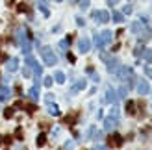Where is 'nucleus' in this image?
Segmentation results:
<instances>
[{
	"mask_svg": "<svg viewBox=\"0 0 152 150\" xmlns=\"http://www.w3.org/2000/svg\"><path fill=\"white\" fill-rule=\"evenodd\" d=\"M41 57H43V61H45L47 67H54L58 63V57H56V54L52 52L50 47H43L41 48Z\"/></svg>",
	"mask_w": 152,
	"mask_h": 150,
	"instance_id": "nucleus-1",
	"label": "nucleus"
},
{
	"mask_svg": "<svg viewBox=\"0 0 152 150\" xmlns=\"http://www.w3.org/2000/svg\"><path fill=\"white\" fill-rule=\"evenodd\" d=\"M100 57L106 61L108 71H110L111 74H117V72H119V69H121V63H119V59H117V57H110L108 54H100Z\"/></svg>",
	"mask_w": 152,
	"mask_h": 150,
	"instance_id": "nucleus-2",
	"label": "nucleus"
},
{
	"mask_svg": "<svg viewBox=\"0 0 152 150\" xmlns=\"http://www.w3.org/2000/svg\"><path fill=\"white\" fill-rule=\"evenodd\" d=\"M110 41H111V32H110V30H104V32L95 39V45H97V48H104Z\"/></svg>",
	"mask_w": 152,
	"mask_h": 150,
	"instance_id": "nucleus-3",
	"label": "nucleus"
},
{
	"mask_svg": "<svg viewBox=\"0 0 152 150\" xmlns=\"http://www.w3.org/2000/svg\"><path fill=\"white\" fill-rule=\"evenodd\" d=\"M117 124H119V111L117 109H111V115L104 120V128H106V130H113Z\"/></svg>",
	"mask_w": 152,
	"mask_h": 150,
	"instance_id": "nucleus-4",
	"label": "nucleus"
},
{
	"mask_svg": "<svg viewBox=\"0 0 152 150\" xmlns=\"http://www.w3.org/2000/svg\"><path fill=\"white\" fill-rule=\"evenodd\" d=\"M117 76L122 80V82H128V85H132V80H134V71L130 69V67H121Z\"/></svg>",
	"mask_w": 152,
	"mask_h": 150,
	"instance_id": "nucleus-5",
	"label": "nucleus"
},
{
	"mask_svg": "<svg viewBox=\"0 0 152 150\" xmlns=\"http://www.w3.org/2000/svg\"><path fill=\"white\" fill-rule=\"evenodd\" d=\"M17 37H19V45L22 47V52L28 56V52H30V48H32V45H30V41H28V37H26V33H24V30H20L19 33H17Z\"/></svg>",
	"mask_w": 152,
	"mask_h": 150,
	"instance_id": "nucleus-6",
	"label": "nucleus"
},
{
	"mask_svg": "<svg viewBox=\"0 0 152 150\" xmlns=\"http://www.w3.org/2000/svg\"><path fill=\"white\" fill-rule=\"evenodd\" d=\"M78 48H80V52H82V54H87V52H89V48H91V41H89L87 37H82V39L78 41Z\"/></svg>",
	"mask_w": 152,
	"mask_h": 150,
	"instance_id": "nucleus-7",
	"label": "nucleus"
},
{
	"mask_svg": "<svg viewBox=\"0 0 152 150\" xmlns=\"http://www.w3.org/2000/svg\"><path fill=\"white\" fill-rule=\"evenodd\" d=\"M93 17H95V20H98V22H108V20H110V13L108 11H95Z\"/></svg>",
	"mask_w": 152,
	"mask_h": 150,
	"instance_id": "nucleus-8",
	"label": "nucleus"
},
{
	"mask_svg": "<svg viewBox=\"0 0 152 150\" xmlns=\"http://www.w3.org/2000/svg\"><path fill=\"white\" fill-rule=\"evenodd\" d=\"M145 30H147V26H145V24H141V22H134V24H132V32H134L136 35H139V37L143 35V32H145Z\"/></svg>",
	"mask_w": 152,
	"mask_h": 150,
	"instance_id": "nucleus-9",
	"label": "nucleus"
},
{
	"mask_svg": "<svg viewBox=\"0 0 152 150\" xmlns=\"http://www.w3.org/2000/svg\"><path fill=\"white\" fill-rule=\"evenodd\" d=\"M11 96V91L8 85H0V100H8Z\"/></svg>",
	"mask_w": 152,
	"mask_h": 150,
	"instance_id": "nucleus-10",
	"label": "nucleus"
},
{
	"mask_svg": "<svg viewBox=\"0 0 152 150\" xmlns=\"http://www.w3.org/2000/svg\"><path fill=\"white\" fill-rule=\"evenodd\" d=\"M106 100H108V102H117V93H115L111 87L106 89Z\"/></svg>",
	"mask_w": 152,
	"mask_h": 150,
	"instance_id": "nucleus-11",
	"label": "nucleus"
},
{
	"mask_svg": "<svg viewBox=\"0 0 152 150\" xmlns=\"http://www.w3.org/2000/svg\"><path fill=\"white\" fill-rule=\"evenodd\" d=\"M148 91H150L148 83H147V82H139V85H137V93H139V95H147Z\"/></svg>",
	"mask_w": 152,
	"mask_h": 150,
	"instance_id": "nucleus-12",
	"label": "nucleus"
},
{
	"mask_svg": "<svg viewBox=\"0 0 152 150\" xmlns=\"http://www.w3.org/2000/svg\"><path fill=\"white\" fill-rule=\"evenodd\" d=\"M110 143H111L113 146H121V145H122V137H121L119 134H113L111 139H110Z\"/></svg>",
	"mask_w": 152,
	"mask_h": 150,
	"instance_id": "nucleus-13",
	"label": "nucleus"
},
{
	"mask_svg": "<svg viewBox=\"0 0 152 150\" xmlns=\"http://www.w3.org/2000/svg\"><path fill=\"white\" fill-rule=\"evenodd\" d=\"M8 69H9V71H11V72H13V71H17V69H19V59H17V57H11V59H9V61H8Z\"/></svg>",
	"mask_w": 152,
	"mask_h": 150,
	"instance_id": "nucleus-14",
	"label": "nucleus"
},
{
	"mask_svg": "<svg viewBox=\"0 0 152 150\" xmlns=\"http://www.w3.org/2000/svg\"><path fill=\"white\" fill-rule=\"evenodd\" d=\"M83 87H85V80H80V82H78V83L74 85V87L71 89V95H74V93H78V91H82Z\"/></svg>",
	"mask_w": 152,
	"mask_h": 150,
	"instance_id": "nucleus-15",
	"label": "nucleus"
},
{
	"mask_svg": "<svg viewBox=\"0 0 152 150\" xmlns=\"http://www.w3.org/2000/svg\"><path fill=\"white\" fill-rule=\"evenodd\" d=\"M28 95H30L32 100H37V98H39V87H37V85H35V87H32V89L28 91Z\"/></svg>",
	"mask_w": 152,
	"mask_h": 150,
	"instance_id": "nucleus-16",
	"label": "nucleus"
},
{
	"mask_svg": "<svg viewBox=\"0 0 152 150\" xmlns=\"http://www.w3.org/2000/svg\"><path fill=\"white\" fill-rule=\"evenodd\" d=\"M126 113H128V115H134V113H136V104L130 102V100L126 102Z\"/></svg>",
	"mask_w": 152,
	"mask_h": 150,
	"instance_id": "nucleus-17",
	"label": "nucleus"
},
{
	"mask_svg": "<svg viewBox=\"0 0 152 150\" xmlns=\"http://www.w3.org/2000/svg\"><path fill=\"white\" fill-rule=\"evenodd\" d=\"M48 113H50V115H54V117H58V115H59L58 106H54V104H48Z\"/></svg>",
	"mask_w": 152,
	"mask_h": 150,
	"instance_id": "nucleus-18",
	"label": "nucleus"
},
{
	"mask_svg": "<svg viewBox=\"0 0 152 150\" xmlns=\"http://www.w3.org/2000/svg\"><path fill=\"white\" fill-rule=\"evenodd\" d=\"M54 80H56L58 83H63V82H65V74H63L61 71H58V72L54 74Z\"/></svg>",
	"mask_w": 152,
	"mask_h": 150,
	"instance_id": "nucleus-19",
	"label": "nucleus"
},
{
	"mask_svg": "<svg viewBox=\"0 0 152 150\" xmlns=\"http://www.w3.org/2000/svg\"><path fill=\"white\" fill-rule=\"evenodd\" d=\"M35 143H37V146H43V145L47 143V135H45V134H41V135H37V141H35Z\"/></svg>",
	"mask_w": 152,
	"mask_h": 150,
	"instance_id": "nucleus-20",
	"label": "nucleus"
},
{
	"mask_svg": "<svg viewBox=\"0 0 152 150\" xmlns=\"http://www.w3.org/2000/svg\"><path fill=\"white\" fill-rule=\"evenodd\" d=\"M113 20H115V22H122V20H124V17H122V13H119V11H113Z\"/></svg>",
	"mask_w": 152,
	"mask_h": 150,
	"instance_id": "nucleus-21",
	"label": "nucleus"
},
{
	"mask_svg": "<svg viewBox=\"0 0 152 150\" xmlns=\"http://www.w3.org/2000/svg\"><path fill=\"white\" fill-rule=\"evenodd\" d=\"M143 57H145L147 63H152V50H145L143 52Z\"/></svg>",
	"mask_w": 152,
	"mask_h": 150,
	"instance_id": "nucleus-22",
	"label": "nucleus"
},
{
	"mask_svg": "<svg viewBox=\"0 0 152 150\" xmlns=\"http://www.w3.org/2000/svg\"><path fill=\"white\" fill-rule=\"evenodd\" d=\"M143 52H145L143 45H137V47H136V50H134V54H136L137 57H141V56H143Z\"/></svg>",
	"mask_w": 152,
	"mask_h": 150,
	"instance_id": "nucleus-23",
	"label": "nucleus"
},
{
	"mask_svg": "<svg viewBox=\"0 0 152 150\" xmlns=\"http://www.w3.org/2000/svg\"><path fill=\"white\" fill-rule=\"evenodd\" d=\"M39 9H41V13L45 15V17H48V9H47V4H43V2H41V4H39Z\"/></svg>",
	"mask_w": 152,
	"mask_h": 150,
	"instance_id": "nucleus-24",
	"label": "nucleus"
},
{
	"mask_svg": "<svg viewBox=\"0 0 152 150\" xmlns=\"http://www.w3.org/2000/svg\"><path fill=\"white\" fill-rule=\"evenodd\" d=\"M4 117H6V119H11V117H13V109H11V108H6V109H4Z\"/></svg>",
	"mask_w": 152,
	"mask_h": 150,
	"instance_id": "nucleus-25",
	"label": "nucleus"
},
{
	"mask_svg": "<svg viewBox=\"0 0 152 150\" xmlns=\"http://www.w3.org/2000/svg\"><path fill=\"white\" fill-rule=\"evenodd\" d=\"M67 47H69V39H67V41H61V43H59V48H61V50H67Z\"/></svg>",
	"mask_w": 152,
	"mask_h": 150,
	"instance_id": "nucleus-26",
	"label": "nucleus"
},
{
	"mask_svg": "<svg viewBox=\"0 0 152 150\" xmlns=\"http://www.w3.org/2000/svg\"><path fill=\"white\" fill-rule=\"evenodd\" d=\"M63 148H65V150H72V148H74V143H72V141L65 143V146H63Z\"/></svg>",
	"mask_w": 152,
	"mask_h": 150,
	"instance_id": "nucleus-27",
	"label": "nucleus"
},
{
	"mask_svg": "<svg viewBox=\"0 0 152 150\" xmlns=\"http://www.w3.org/2000/svg\"><path fill=\"white\" fill-rule=\"evenodd\" d=\"M43 83H45L47 87H50V85H52V76H47V78H45V82H43Z\"/></svg>",
	"mask_w": 152,
	"mask_h": 150,
	"instance_id": "nucleus-28",
	"label": "nucleus"
},
{
	"mask_svg": "<svg viewBox=\"0 0 152 150\" xmlns=\"http://www.w3.org/2000/svg\"><path fill=\"white\" fill-rule=\"evenodd\" d=\"M122 96H126V87H121L119 89V96L117 98H122Z\"/></svg>",
	"mask_w": 152,
	"mask_h": 150,
	"instance_id": "nucleus-29",
	"label": "nucleus"
},
{
	"mask_svg": "<svg viewBox=\"0 0 152 150\" xmlns=\"http://www.w3.org/2000/svg\"><path fill=\"white\" fill-rule=\"evenodd\" d=\"M15 137H17V139H22V130H20V128H17V132H15Z\"/></svg>",
	"mask_w": 152,
	"mask_h": 150,
	"instance_id": "nucleus-30",
	"label": "nucleus"
},
{
	"mask_svg": "<svg viewBox=\"0 0 152 150\" xmlns=\"http://www.w3.org/2000/svg\"><path fill=\"white\" fill-rule=\"evenodd\" d=\"M145 74H147L148 78H152V67H145Z\"/></svg>",
	"mask_w": 152,
	"mask_h": 150,
	"instance_id": "nucleus-31",
	"label": "nucleus"
},
{
	"mask_svg": "<svg viewBox=\"0 0 152 150\" xmlns=\"http://www.w3.org/2000/svg\"><path fill=\"white\" fill-rule=\"evenodd\" d=\"M91 150H108V146H102V145H95Z\"/></svg>",
	"mask_w": 152,
	"mask_h": 150,
	"instance_id": "nucleus-32",
	"label": "nucleus"
},
{
	"mask_svg": "<svg viewBox=\"0 0 152 150\" xmlns=\"http://www.w3.org/2000/svg\"><path fill=\"white\" fill-rule=\"evenodd\" d=\"M76 24H78V26H83V24H85V20H83L82 17H78V19H76Z\"/></svg>",
	"mask_w": 152,
	"mask_h": 150,
	"instance_id": "nucleus-33",
	"label": "nucleus"
},
{
	"mask_svg": "<svg viewBox=\"0 0 152 150\" xmlns=\"http://www.w3.org/2000/svg\"><path fill=\"white\" fill-rule=\"evenodd\" d=\"M22 74H24V76H26V78H28V76H30V74H32V72H30V69H28V67H24V69H22Z\"/></svg>",
	"mask_w": 152,
	"mask_h": 150,
	"instance_id": "nucleus-34",
	"label": "nucleus"
},
{
	"mask_svg": "<svg viewBox=\"0 0 152 150\" xmlns=\"http://www.w3.org/2000/svg\"><path fill=\"white\" fill-rule=\"evenodd\" d=\"M124 13H126V15H128V13H132V4H128V6L124 8Z\"/></svg>",
	"mask_w": 152,
	"mask_h": 150,
	"instance_id": "nucleus-35",
	"label": "nucleus"
},
{
	"mask_svg": "<svg viewBox=\"0 0 152 150\" xmlns=\"http://www.w3.org/2000/svg\"><path fill=\"white\" fill-rule=\"evenodd\" d=\"M52 100H54V95H50V93H48V95H47V102H48V104H52Z\"/></svg>",
	"mask_w": 152,
	"mask_h": 150,
	"instance_id": "nucleus-36",
	"label": "nucleus"
},
{
	"mask_svg": "<svg viewBox=\"0 0 152 150\" xmlns=\"http://www.w3.org/2000/svg\"><path fill=\"white\" fill-rule=\"evenodd\" d=\"M2 141H4V143H6V145H9V143H11V135H6V137H4V139H2Z\"/></svg>",
	"mask_w": 152,
	"mask_h": 150,
	"instance_id": "nucleus-37",
	"label": "nucleus"
},
{
	"mask_svg": "<svg viewBox=\"0 0 152 150\" xmlns=\"http://www.w3.org/2000/svg\"><path fill=\"white\" fill-rule=\"evenodd\" d=\"M35 109H37V108H35V106H33V104H30V106H28V111H30V113H33Z\"/></svg>",
	"mask_w": 152,
	"mask_h": 150,
	"instance_id": "nucleus-38",
	"label": "nucleus"
},
{
	"mask_svg": "<svg viewBox=\"0 0 152 150\" xmlns=\"http://www.w3.org/2000/svg\"><path fill=\"white\" fill-rule=\"evenodd\" d=\"M67 57H69V61H71V63H74V61H76V57H74L72 54H67Z\"/></svg>",
	"mask_w": 152,
	"mask_h": 150,
	"instance_id": "nucleus-39",
	"label": "nucleus"
},
{
	"mask_svg": "<svg viewBox=\"0 0 152 150\" xmlns=\"http://www.w3.org/2000/svg\"><path fill=\"white\" fill-rule=\"evenodd\" d=\"M26 9H28L26 4H20V6H19V11H26Z\"/></svg>",
	"mask_w": 152,
	"mask_h": 150,
	"instance_id": "nucleus-40",
	"label": "nucleus"
}]
</instances>
